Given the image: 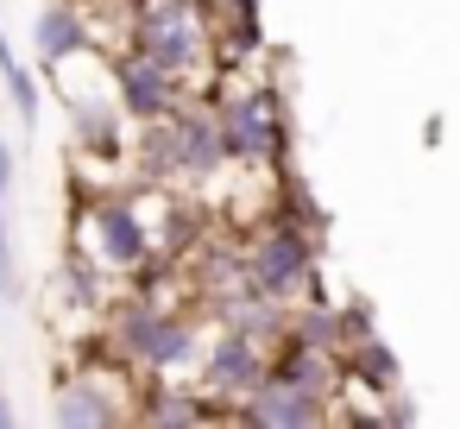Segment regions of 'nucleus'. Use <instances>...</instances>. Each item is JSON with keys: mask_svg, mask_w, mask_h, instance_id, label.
Masks as SVG:
<instances>
[{"mask_svg": "<svg viewBox=\"0 0 460 429\" xmlns=\"http://www.w3.org/2000/svg\"><path fill=\"white\" fill-rule=\"evenodd\" d=\"M127 45L164 64L171 76H183L190 89L227 76L208 0H127Z\"/></svg>", "mask_w": 460, "mask_h": 429, "instance_id": "obj_1", "label": "nucleus"}, {"mask_svg": "<svg viewBox=\"0 0 460 429\" xmlns=\"http://www.w3.org/2000/svg\"><path fill=\"white\" fill-rule=\"evenodd\" d=\"M146 202H152V183H139V190H102L95 202H83V215H76V246H83L108 278H133L139 265L171 259V253L158 246V228H152Z\"/></svg>", "mask_w": 460, "mask_h": 429, "instance_id": "obj_2", "label": "nucleus"}, {"mask_svg": "<svg viewBox=\"0 0 460 429\" xmlns=\"http://www.w3.org/2000/svg\"><path fill=\"white\" fill-rule=\"evenodd\" d=\"M246 253V284L278 297V303H303V297H328L322 284V234L284 215H265L252 234H240Z\"/></svg>", "mask_w": 460, "mask_h": 429, "instance_id": "obj_3", "label": "nucleus"}, {"mask_svg": "<svg viewBox=\"0 0 460 429\" xmlns=\"http://www.w3.org/2000/svg\"><path fill=\"white\" fill-rule=\"evenodd\" d=\"M202 95L215 102V121H221V139H227V158L246 165V171H278L290 158V121H284V102L271 83H202Z\"/></svg>", "mask_w": 460, "mask_h": 429, "instance_id": "obj_4", "label": "nucleus"}, {"mask_svg": "<svg viewBox=\"0 0 460 429\" xmlns=\"http://www.w3.org/2000/svg\"><path fill=\"white\" fill-rule=\"evenodd\" d=\"M265 372H271V347H265V341H252V335H240V328H208L196 385L227 410V423H234V410H240V398H246Z\"/></svg>", "mask_w": 460, "mask_h": 429, "instance_id": "obj_5", "label": "nucleus"}, {"mask_svg": "<svg viewBox=\"0 0 460 429\" xmlns=\"http://www.w3.org/2000/svg\"><path fill=\"white\" fill-rule=\"evenodd\" d=\"M108 76H114V102H120V114L139 127V121H164V114H177L196 89L183 83V76H171L164 64H152L146 51H114V64H108Z\"/></svg>", "mask_w": 460, "mask_h": 429, "instance_id": "obj_6", "label": "nucleus"}, {"mask_svg": "<svg viewBox=\"0 0 460 429\" xmlns=\"http://www.w3.org/2000/svg\"><path fill=\"white\" fill-rule=\"evenodd\" d=\"M171 146H177V183H215L221 171H234L221 121H215V102L202 89L171 114Z\"/></svg>", "mask_w": 460, "mask_h": 429, "instance_id": "obj_7", "label": "nucleus"}, {"mask_svg": "<svg viewBox=\"0 0 460 429\" xmlns=\"http://www.w3.org/2000/svg\"><path fill=\"white\" fill-rule=\"evenodd\" d=\"M234 423H246V429H322V423H334V398H315V391H303V385L265 372V379L240 398Z\"/></svg>", "mask_w": 460, "mask_h": 429, "instance_id": "obj_8", "label": "nucleus"}, {"mask_svg": "<svg viewBox=\"0 0 460 429\" xmlns=\"http://www.w3.org/2000/svg\"><path fill=\"white\" fill-rule=\"evenodd\" d=\"M32 51L45 70H64L70 58L95 51V26H89V7L83 0H51V7H39L32 20Z\"/></svg>", "mask_w": 460, "mask_h": 429, "instance_id": "obj_9", "label": "nucleus"}, {"mask_svg": "<svg viewBox=\"0 0 460 429\" xmlns=\"http://www.w3.org/2000/svg\"><path fill=\"white\" fill-rule=\"evenodd\" d=\"M271 372L290 379V385H303V391H315V398H334V404H341V391H347L341 353L309 347V341H296V335H278V341H271Z\"/></svg>", "mask_w": 460, "mask_h": 429, "instance_id": "obj_10", "label": "nucleus"}, {"mask_svg": "<svg viewBox=\"0 0 460 429\" xmlns=\"http://www.w3.org/2000/svg\"><path fill=\"white\" fill-rule=\"evenodd\" d=\"M120 102H89V95H70V133H76V152H120Z\"/></svg>", "mask_w": 460, "mask_h": 429, "instance_id": "obj_11", "label": "nucleus"}, {"mask_svg": "<svg viewBox=\"0 0 460 429\" xmlns=\"http://www.w3.org/2000/svg\"><path fill=\"white\" fill-rule=\"evenodd\" d=\"M13 139H0V316L20 297V265H13V221H7V196H13Z\"/></svg>", "mask_w": 460, "mask_h": 429, "instance_id": "obj_12", "label": "nucleus"}, {"mask_svg": "<svg viewBox=\"0 0 460 429\" xmlns=\"http://www.w3.org/2000/svg\"><path fill=\"white\" fill-rule=\"evenodd\" d=\"M0 89H7V102H13V114H20V127H26V133H39V83H32V70L20 64V51H13V39H7V26H0Z\"/></svg>", "mask_w": 460, "mask_h": 429, "instance_id": "obj_13", "label": "nucleus"}, {"mask_svg": "<svg viewBox=\"0 0 460 429\" xmlns=\"http://www.w3.org/2000/svg\"><path fill=\"white\" fill-rule=\"evenodd\" d=\"M7 423H20V410H13V398H7V385H0V429Z\"/></svg>", "mask_w": 460, "mask_h": 429, "instance_id": "obj_14", "label": "nucleus"}]
</instances>
